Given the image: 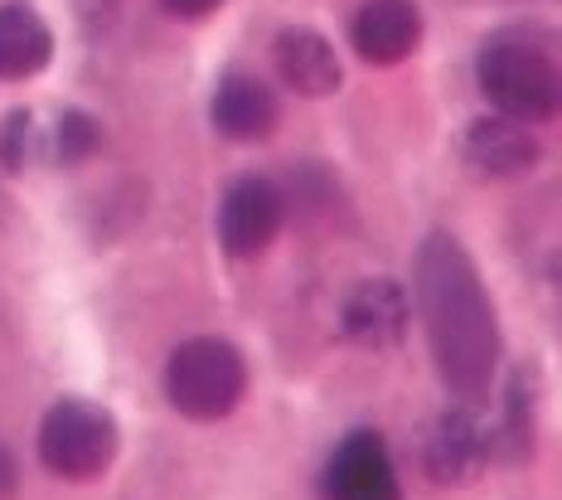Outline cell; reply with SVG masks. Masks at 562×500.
<instances>
[{
  "instance_id": "10",
  "label": "cell",
  "mask_w": 562,
  "mask_h": 500,
  "mask_svg": "<svg viewBox=\"0 0 562 500\" xmlns=\"http://www.w3.org/2000/svg\"><path fill=\"white\" fill-rule=\"evenodd\" d=\"M461 156L475 176L485 180H514L524 170H533L538 160V136L533 126L514 122V118H480L465 126V142H461Z\"/></svg>"
},
{
  "instance_id": "3",
  "label": "cell",
  "mask_w": 562,
  "mask_h": 500,
  "mask_svg": "<svg viewBox=\"0 0 562 500\" xmlns=\"http://www.w3.org/2000/svg\"><path fill=\"white\" fill-rule=\"evenodd\" d=\"M248 393V365L218 335H194L166 365V399L175 413L194 423H218L243 403Z\"/></svg>"
},
{
  "instance_id": "17",
  "label": "cell",
  "mask_w": 562,
  "mask_h": 500,
  "mask_svg": "<svg viewBox=\"0 0 562 500\" xmlns=\"http://www.w3.org/2000/svg\"><path fill=\"white\" fill-rule=\"evenodd\" d=\"M15 486H20V467H15V457L0 447V500L15 496Z\"/></svg>"
},
{
  "instance_id": "2",
  "label": "cell",
  "mask_w": 562,
  "mask_h": 500,
  "mask_svg": "<svg viewBox=\"0 0 562 500\" xmlns=\"http://www.w3.org/2000/svg\"><path fill=\"white\" fill-rule=\"evenodd\" d=\"M475 78H480V92L495 102L499 118L538 126L558 112V98H562L558 64L529 34H495L480 49Z\"/></svg>"
},
{
  "instance_id": "13",
  "label": "cell",
  "mask_w": 562,
  "mask_h": 500,
  "mask_svg": "<svg viewBox=\"0 0 562 500\" xmlns=\"http://www.w3.org/2000/svg\"><path fill=\"white\" fill-rule=\"evenodd\" d=\"M49 59H54L49 25L25 5H0V78L25 84V78L44 74Z\"/></svg>"
},
{
  "instance_id": "14",
  "label": "cell",
  "mask_w": 562,
  "mask_h": 500,
  "mask_svg": "<svg viewBox=\"0 0 562 500\" xmlns=\"http://www.w3.org/2000/svg\"><path fill=\"white\" fill-rule=\"evenodd\" d=\"M102 146V126L88 118V112H64V118L54 122V160L58 166H78V160H88L92 151Z\"/></svg>"
},
{
  "instance_id": "6",
  "label": "cell",
  "mask_w": 562,
  "mask_h": 500,
  "mask_svg": "<svg viewBox=\"0 0 562 500\" xmlns=\"http://www.w3.org/2000/svg\"><path fill=\"white\" fill-rule=\"evenodd\" d=\"M281 229V195L272 180L243 176L228 185L224 204H218V243L233 258H257V253L272 248Z\"/></svg>"
},
{
  "instance_id": "4",
  "label": "cell",
  "mask_w": 562,
  "mask_h": 500,
  "mask_svg": "<svg viewBox=\"0 0 562 500\" xmlns=\"http://www.w3.org/2000/svg\"><path fill=\"white\" fill-rule=\"evenodd\" d=\"M122 433L108 409L88 399H64L40 423V462L64 481H92L112 467Z\"/></svg>"
},
{
  "instance_id": "16",
  "label": "cell",
  "mask_w": 562,
  "mask_h": 500,
  "mask_svg": "<svg viewBox=\"0 0 562 500\" xmlns=\"http://www.w3.org/2000/svg\"><path fill=\"white\" fill-rule=\"evenodd\" d=\"M160 5H166L175 20H204V15H214L224 0H160Z\"/></svg>"
},
{
  "instance_id": "1",
  "label": "cell",
  "mask_w": 562,
  "mask_h": 500,
  "mask_svg": "<svg viewBox=\"0 0 562 500\" xmlns=\"http://www.w3.org/2000/svg\"><path fill=\"white\" fill-rule=\"evenodd\" d=\"M413 287L447 389L461 393L465 403L485 399L499 369V321L471 253L451 234H431L417 253Z\"/></svg>"
},
{
  "instance_id": "7",
  "label": "cell",
  "mask_w": 562,
  "mask_h": 500,
  "mask_svg": "<svg viewBox=\"0 0 562 500\" xmlns=\"http://www.w3.org/2000/svg\"><path fill=\"white\" fill-rule=\"evenodd\" d=\"M345 335L355 345H364V351H389L407 335V325H413V297H407L403 282H393V277H369V282H359L355 292L345 297Z\"/></svg>"
},
{
  "instance_id": "5",
  "label": "cell",
  "mask_w": 562,
  "mask_h": 500,
  "mask_svg": "<svg viewBox=\"0 0 562 500\" xmlns=\"http://www.w3.org/2000/svg\"><path fill=\"white\" fill-rule=\"evenodd\" d=\"M321 491L325 500H403L389 442L379 433H369V427L364 433H349L330 452V462H325Z\"/></svg>"
},
{
  "instance_id": "9",
  "label": "cell",
  "mask_w": 562,
  "mask_h": 500,
  "mask_svg": "<svg viewBox=\"0 0 562 500\" xmlns=\"http://www.w3.org/2000/svg\"><path fill=\"white\" fill-rule=\"evenodd\" d=\"M349 40H355V54L364 64H403L407 54L422 44V10L417 0H364L349 25Z\"/></svg>"
},
{
  "instance_id": "15",
  "label": "cell",
  "mask_w": 562,
  "mask_h": 500,
  "mask_svg": "<svg viewBox=\"0 0 562 500\" xmlns=\"http://www.w3.org/2000/svg\"><path fill=\"white\" fill-rule=\"evenodd\" d=\"M30 151H34V118L30 112H10L5 132H0V160H5V170H25Z\"/></svg>"
},
{
  "instance_id": "12",
  "label": "cell",
  "mask_w": 562,
  "mask_h": 500,
  "mask_svg": "<svg viewBox=\"0 0 562 500\" xmlns=\"http://www.w3.org/2000/svg\"><path fill=\"white\" fill-rule=\"evenodd\" d=\"M209 118H214L218 136H228V142H262L277 126V98L262 78L228 74L218 84L214 102H209Z\"/></svg>"
},
{
  "instance_id": "8",
  "label": "cell",
  "mask_w": 562,
  "mask_h": 500,
  "mask_svg": "<svg viewBox=\"0 0 562 500\" xmlns=\"http://www.w3.org/2000/svg\"><path fill=\"white\" fill-rule=\"evenodd\" d=\"M422 457H427V476L437 486H465V481H475V471L485 467L490 457H495L490 427L465 409L441 413L437 423H431L427 452H422Z\"/></svg>"
},
{
  "instance_id": "11",
  "label": "cell",
  "mask_w": 562,
  "mask_h": 500,
  "mask_svg": "<svg viewBox=\"0 0 562 500\" xmlns=\"http://www.w3.org/2000/svg\"><path fill=\"white\" fill-rule=\"evenodd\" d=\"M272 54H277L281 84L296 88L301 98H330V92L339 88V78H345L335 44L315 30H281Z\"/></svg>"
}]
</instances>
